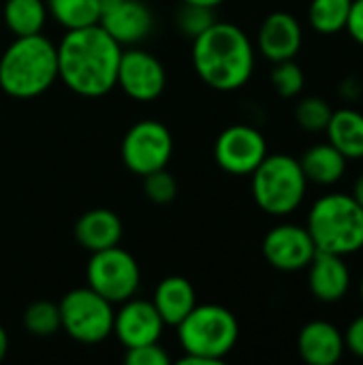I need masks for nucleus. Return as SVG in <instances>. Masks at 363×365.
<instances>
[{
  "label": "nucleus",
  "instance_id": "f257e3e1",
  "mask_svg": "<svg viewBox=\"0 0 363 365\" xmlns=\"http://www.w3.org/2000/svg\"><path fill=\"white\" fill-rule=\"evenodd\" d=\"M122 49L98 24L66 30L56 45L58 79L77 96L101 98L116 88Z\"/></svg>",
  "mask_w": 363,
  "mask_h": 365
},
{
  "label": "nucleus",
  "instance_id": "f03ea898",
  "mask_svg": "<svg viewBox=\"0 0 363 365\" xmlns=\"http://www.w3.org/2000/svg\"><path fill=\"white\" fill-rule=\"evenodd\" d=\"M193 66L199 79L218 92H233L248 83L255 71V45L229 21H214L193 38Z\"/></svg>",
  "mask_w": 363,
  "mask_h": 365
},
{
  "label": "nucleus",
  "instance_id": "7ed1b4c3",
  "mask_svg": "<svg viewBox=\"0 0 363 365\" xmlns=\"http://www.w3.org/2000/svg\"><path fill=\"white\" fill-rule=\"evenodd\" d=\"M58 81V51L43 34L15 36L0 56V88L6 96L30 101Z\"/></svg>",
  "mask_w": 363,
  "mask_h": 365
},
{
  "label": "nucleus",
  "instance_id": "20e7f679",
  "mask_svg": "<svg viewBox=\"0 0 363 365\" xmlns=\"http://www.w3.org/2000/svg\"><path fill=\"white\" fill-rule=\"evenodd\" d=\"M178 340L184 351L180 365H218L235 349L240 325L225 306L197 304L178 325Z\"/></svg>",
  "mask_w": 363,
  "mask_h": 365
},
{
  "label": "nucleus",
  "instance_id": "39448f33",
  "mask_svg": "<svg viewBox=\"0 0 363 365\" xmlns=\"http://www.w3.org/2000/svg\"><path fill=\"white\" fill-rule=\"evenodd\" d=\"M306 229L317 250L349 257L363 248V210L347 192H332L315 201Z\"/></svg>",
  "mask_w": 363,
  "mask_h": 365
},
{
  "label": "nucleus",
  "instance_id": "423d86ee",
  "mask_svg": "<svg viewBox=\"0 0 363 365\" xmlns=\"http://www.w3.org/2000/svg\"><path fill=\"white\" fill-rule=\"evenodd\" d=\"M255 203L270 216H289L306 199L308 180L297 158L289 154H267L250 173Z\"/></svg>",
  "mask_w": 363,
  "mask_h": 365
},
{
  "label": "nucleus",
  "instance_id": "0eeeda50",
  "mask_svg": "<svg viewBox=\"0 0 363 365\" xmlns=\"http://www.w3.org/2000/svg\"><path fill=\"white\" fill-rule=\"evenodd\" d=\"M58 308L62 331L79 344H98L113 334V304L90 287L68 291Z\"/></svg>",
  "mask_w": 363,
  "mask_h": 365
},
{
  "label": "nucleus",
  "instance_id": "6e6552de",
  "mask_svg": "<svg viewBox=\"0 0 363 365\" xmlns=\"http://www.w3.org/2000/svg\"><path fill=\"white\" fill-rule=\"evenodd\" d=\"M88 287L94 289L111 304H122L137 295L141 282V269L135 257L120 248L111 246L98 252H92L86 267Z\"/></svg>",
  "mask_w": 363,
  "mask_h": 365
},
{
  "label": "nucleus",
  "instance_id": "1a4fd4ad",
  "mask_svg": "<svg viewBox=\"0 0 363 365\" xmlns=\"http://www.w3.org/2000/svg\"><path fill=\"white\" fill-rule=\"evenodd\" d=\"M122 163L139 178L165 169L173 156L171 130L158 120L135 122L122 139Z\"/></svg>",
  "mask_w": 363,
  "mask_h": 365
},
{
  "label": "nucleus",
  "instance_id": "9d476101",
  "mask_svg": "<svg viewBox=\"0 0 363 365\" xmlns=\"http://www.w3.org/2000/svg\"><path fill=\"white\" fill-rule=\"evenodd\" d=\"M116 86L137 103H152L165 92L167 73L154 53L133 45L122 49Z\"/></svg>",
  "mask_w": 363,
  "mask_h": 365
},
{
  "label": "nucleus",
  "instance_id": "9b49d317",
  "mask_svg": "<svg viewBox=\"0 0 363 365\" xmlns=\"http://www.w3.org/2000/svg\"><path fill=\"white\" fill-rule=\"evenodd\" d=\"M267 156V141L263 133L248 124H233L225 128L214 143L216 165L231 175H250Z\"/></svg>",
  "mask_w": 363,
  "mask_h": 365
},
{
  "label": "nucleus",
  "instance_id": "f8f14e48",
  "mask_svg": "<svg viewBox=\"0 0 363 365\" xmlns=\"http://www.w3.org/2000/svg\"><path fill=\"white\" fill-rule=\"evenodd\" d=\"M317 255V246L306 227L282 222L263 237V257L278 272H302Z\"/></svg>",
  "mask_w": 363,
  "mask_h": 365
},
{
  "label": "nucleus",
  "instance_id": "ddd939ff",
  "mask_svg": "<svg viewBox=\"0 0 363 365\" xmlns=\"http://www.w3.org/2000/svg\"><path fill=\"white\" fill-rule=\"evenodd\" d=\"M165 329V321L154 308L152 299L131 297L120 304L113 314V334L124 349L158 342Z\"/></svg>",
  "mask_w": 363,
  "mask_h": 365
},
{
  "label": "nucleus",
  "instance_id": "4468645a",
  "mask_svg": "<svg viewBox=\"0 0 363 365\" xmlns=\"http://www.w3.org/2000/svg\"><path fill=\"white\" fill-rule=\"evenodd\" d=\"M98 26L122 47H133L150 36L154 15L141 0H120L116 6L101 15Z\"/></svg>",
  "mask_w": 363,
  "mask_h": 365
},
{
  "label": "nucleus",
  "instance_id": "2eb2a0df",
  "mask_svg": "<svg viewBox=\"0 0 363 365\" xmlns=\"http://www.w3.org/2000/svg\"><path fill=\"white\" fill-rule=\"evenodd\" d=\"M304 43V30L297 17L287 11L270 13L257 34V45L263 58L272 64L282 60H293Z\"/></svg>",
  "mask_w": 363,
  "mask_h": 365
},
{
  "label": "nucleus",
  "instance_id": "dca6fc26",
  "mask_svg": "<svg viewBox=\"0 0 363 365\" xmlns=\"http://www.w3.org/2000/svg\"><path fill=\"white\" fill-rule=\"evenodd\" d=\"M308 269V289L323 304H338L351 289V269L340 255L317 250Z\"/></svg>",
  "mask_w": 363,
  "mask_h": 365
},
{
  "label": "nucleus",
  "instance_id": "f3484780",
  "mask_svg": "<svg viewBox=\"0 0 363 365\" xmlns=\"http://www.w3.org/2000/svg\"><path fill=\"white\" fill-rule=\"evenodd\" d=\"M344 351V334L329 321H310L297 336V353L308 365H336Z\"/></svg>",
  "mask_w": 363,
  "mask_h": 365
},
{
  "label": "nucleus",
  "instance_id": "a211bd4d",
  "mask_svg": "<svg viewBox=\"0 0 363 365\" xmlns=\"http://www.w3.org/2000/svg\"><path fill=\"white\" fill-rule=\"evenodd\" d=\"M124 235L122 220L116 212L96 207L86 214L75 225V240L83 250L98 252L111 246H120Z\"/></svg>",
  "mask_w": 363,
  "mask_h": 365
},
{
  "label": "nucleus",
  "instance_id": "6ab92c4d",
  "mask_svg": "<svg viewBox=\"0 0 363 365\" xmlns=\"http://www.w3.org/2000/svg\"><path fill=\"white\" fill-rule=\"evenodd\" d=\"M152 304L158 310L165 325L178 327L186 319V314L197 306V293L190 280H186L184 276H167L154 289Z\"/></svg>",
  "mask_w": 363,
  "mask_h": 365
},
{
  "label": "nucleus",
  "instance_id": "aec40b11",
  "mask_svg": "<svg viewBox=\"0 0 363 365\" xmlns=\"http://www.w3.org/2000/svg\"><path fill=\"white\" fill-rule=\"evenodd\" d=\"M297 160L302 165L308 184H319V186H334L336 182H340L347 173V163H349L329 141L308 148L304 156Z\"/></svg>",
  "mask_w": 363,
  "mask_h": 365
},
{
  "label": "nucleus",
  "instance_id": "412c9836",
  "mask_svg": "<svg viewBox=\"0 0 363 365\" xmlns=\"http://www.w3.org/2000/svg\"><path fill=\"white\" fill-rule=\"evenodd\" d=\"M327 141L347 158H363V113L357 109H334L325 128Z\"/></svg>",
  "mask_w": 363,
  "mask_h": 365
},
{
  "label": "nucleus",
  "instance_id": "4be33fe9",
  "mask_svg": "<svg viewBox=\"0 0 363 365\" xmlns=\"http://www.w3.org/2000/svg\"><path fill=\"white\" fill-rule=\"evenodd\" d=\"M47 15L49 11L45 0H6L2 9L4 24L15 36H30L43 32Z\"/></svg>",
  "mask_w": 363,
  "mask_h": 365
},
{
  "label": "nucleus",
  "instance_id": "5701e85b",
  "mask_svg": "<svg viewBox=\"0 0 363 365\" xmlns=\"http://www.w3.org/2000/svg\"><path fill=\"white\" fill-rule=\"evenodd\" d=\"M49 15L64 30H79L101 21L98 0H45Z\"/></svg>",
  "mask_w": 363,
  "mask_h": 365
},
{
  "label": "nucleus",
  "instance_id": "b1692460",
  "mask_svg": "<svg viewBox=\"0 0 363 365\" xmlns=\"http://www.w3.org/2000/svg\"><path fill=\"white\" fill-rule=\"evenodd\" d=\"M353 0H312L308 6V24L321 34H338L347 28Z\"/></svg>",
  "mask_w": 363,
  "mask_h": 365
},
{
  "label": "nucleus",
  "instance_id": "393cba45",
  "mask_svg": "<svg viewBox=\"0 0 363 365\" xmlns=\"http://www.w3.org/2000/svg\"><path fill=\"white\" fill-rule=\"evenodd\" d=\"M24 327L30 336H36V338H49L58 334L62 329L58 304L47 302V299L32 302L24 312Z\"/></svg>",
  "mask_w": 363,
  "mask_h": 365
},
{
  "label": "nucleus",
  "instance_id": "a878e982",
  "mask_svg": "<svg viewBox=\"0 0 363 365\" xmlns=\"http://www.w3.org/2000/svg\"><path fill=\"white\" fill-rule=\"evenodd\" d=\"M332 105L321 96H304L295 107V122L308 133H325L332 120Z\"/></svg>",
  "mask_w": 363,
  "mask_h": 365
},
{
  "label": "nucleus",
  "instance_id": "bb28decb",
  "mask_svg": "<svg viewBox=\"0 0 363 365\" xmlns=\"http://www.w3.org/2000/svg\"><path fill=\"white\" fill-rule=\"evenodd\" d=\"M270 79H272L274 90L282 98H295V96H300L302 90H304V83H306L304 71L295 62V58L293 60L274 62V68H272Z\"/></svg>",
  "mask_w": 363,
  "mask_h": 365
},
{
  "label": "nucleus",
  "instance_id": "cd10ccee",
  "mask_svg": "<svg viewBox=\"0 0 363 365\" xmlns=\"http://www.w3.org/2000/svg\"><path fill=\"white\" fill-rule=\"evenodd\" d=\"M175 21H178L180 32L193 41L201 32H205L216 21V17H214V9L190 4V2H182V6H180V11L175 15Z\"/></svg>",
  "mask_w": 363,
  "mask_h": 365
},
{
  "label": "nucleus",
  "instance_id": "c85d7f7f",
  "mask_svg": "<svg viewBox=\"0 0 363 365\" xmlns=\"http://www.w3.org/2000/svg\"><path fill=\"white\" fill-rule=\"evenodd\" d=\"M143 192L152 203L167 205L178 197V182L165 167V169L143 175Z\"/></svg>",
  "mask_w": 363,
  "mask_h": 365
},
{
  "label": "nucleus",
  "instance_id": "c756f323",
  "mask_svg": "<svg viewBox=\"0 0 363 365\" xmlns=\"http://www.w3.org/2000/svg\"><path fill=\"white\" fill-rule=\"evenodd\" d=\"M124 361L128 365H167L171 361V357L158 342H152V344L126 349Z\"/></svg>",
  "mask_w": 363,
  "mask_h": 365
},
{
  "label": "nucleus",
  "instance_id": "7c9ffc66",
  "mask_svg": "<svg viewBox=\"0 0 363 365\" xmlns=\"http://www.w3.org/2000/svg\"><path fill=\"white\" fill-rule=\"evenodd\" d=\"M344 346L349 353L363 359V314L349 323V327L344 331Z\"/></svg>",
  "mask_w": 363,
  "mask_h": 365
},
{
  "label": "nucleus",
  "instance_id": "2f4dec72",
  "mask_svg": "<svg viewBox=\"0 0 363 365\" xmlns=\"http://www.w3.org/2000/svg\"><path fill=\"white\" fill-rule=\"evenodd\" d=\"M351 38L363 47V0H353L351 11H349V19H347V28H344Z\"/></svg>",
  "mask_w": 363,
  "mask_h": 365
},
{
  "label": "nucleus",
  "instance_id": "473e14b6",
  "mask_svg": "<svg viewBox=\"0 0 363 365\" xmlns=\"http://www.w3.org/2000/svg\"><path fill=\"white\" fill-rule=\"evenodd\" d=\"M347 83H349V88L347 86H342V96H347V98H357L359 96V83H357V79H347Z\"/></svg>",
  "mask_w": 363,
  "mask_h": 365
},
{
  "label": "nucleus",
  "instance_id": "72a5a7b5",
  "mask_svg": "<svg viewBox=\"0 0 363 365\" xmlns=\"http://www.w3.org/2000/svg\"><path fill=\"white\" fill-rule=\"evenodd\" d=\"M351 197L357 201V205L363 210V173L355 180V184H353V192H351Z\"/></svg>",
  "mask_w": 363,
  "mask_h": 365
},
{
  "label": "nucleus",
  "instance_id": "f704fd0d",
  "mask_svg": "<svg viewBox=\"0 0 363 365\" xmlns=\"http://www.w3.org/2000/svg\"><path fill=\"white\" fill-rule=\"evenodd\" d=\"M6 353H9V336H6L4 327L0 325V361L6 357Z\"/></svg>",
  "mask_w": 363,
  "mask_h": 365
},
{
  "label": "nucleus",
  "instance_id": "c9c22d12",
  "mask_svg": "<svg viewBox=\"0 0 363 365\" xmlns=\"http://www.w3.org/2000/svg\"><path fill=\"white\" fill-rule=\"evenodd\" d=\"M182 2H190V4H199V6H208V9H216L225 0H182Z\"/></svg>",
  "mask_w": 363,
  "mask_h": 365
},
{
  "label": "nucleus",
  "instance_id": "e433bc0d",
  "mask_svg": "<svg viewBox=\"0 0 363 365\" xmlns=\"http://www.w3.org/2000/svg\"><path fill=\"white\" fill-rule=\"evenodd\" d=\"M120 0H98V4H101V15L105 13V11H109L111 6H116Z\"/></svg>",
  "mask_w": 363,
  "mask_h": 365
},
{
  "label": "nucleus",
  "instance_id": "4c0bfd02",
  "mask_svg": "<svg viewBox=\"0 0 363 365\" xmlns=\"http://www.w3.org/2000/svg\"><path fill=\"white\" fill-rule=\"evenodd\" d=\"M359 297H362V302H363V276H362V280H359Z\"/></svg>",
  "mask_w": 363,
  "mask_h": 365
}]
</instances>
